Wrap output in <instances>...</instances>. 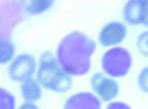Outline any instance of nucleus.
I'll use <instances>...</instances> for the list:
<instances>
[{
  "instance_id": "f257e3e1",
  "label": "nucleus",
  "mask_w": 148,
  "mask_h": 109,
  "mask_svg": "<svg viewBox=\"0 0 148 109\" xmlns=\"http://www.w3.org/2000/svg\"><path fill=\"white\" fill-rule=\"evenodd\" d=\"M97 52V42L81 30L65 35L56 46V59L62 69L73 78L91 72L92 57Z\"/></svg>"
},
{
  "instance_id": "f03ea898",
  "label": "nucleus",
  "mask_w": 148,
  "mask_h": 109,
  "mask_svg": "<svg viewBox=\"0 0 148 109\" xmlns=\"http://www.w3.org/2000/svg\"><path fill=\"white\" fill-rule=\"evenodd\" d=\"M36 79L43 86V89L55 93H66L73 86V76L62 69L56 54L50 50L42 52L38 59Z\"/></svg>"
},
{
  "instance_id": "7ed1b4c3",
  "label": "nucleus",
  "mask_w": 148,
  "mask_h": 109,
  "mask_svg": "<svg viewBox=\"0 0 148 109\" xmlns=\"http://www.w3.org/2000/svg\"><path fill=\"white\" fill-rule=\"evenodd\" d=\"M134 65V57L130 49L124 46H114L106 49L101 56V69L105 75L121 79L125 78Z\"/></svg>"
},
{
  "instance_id": "20e7f679",
  "label": "nucleus",
  "mask_w": 148,
  "mask_h": 109,
  "mask_svg": "<svg viewBox=\"0 0 148 109\" xmlns=\"http://www.w3.org/2000/svg\"><path fill=\"white\" fill-rule=\"evenodd\" d=\"M38 60L30 53H19L7 65V76L10 80L22 83L36 76Z\"/></svg>"
},
{
  "instance_id": "39448f33",
  "label": "nucleus",
  "mask_w": 148,
  "mask_h": 109,
  "mask_svg": "<svg viewBox=\"0 0 148 109\" xmlns=\"http://www.w3.org/2000/svg\"><path fill=\"white\" fill-rule=\"evenodd\" d=\"M89 86H91V92H94L98 96L102 101V104L115 101L121 92L118 79L111 78L103 72H95L89 78Z\"/></svg>"
},
{
  "instance_id": "423d86ee",
  "label": "nucleus",
  "mask_w": 148,
  "mask_h": 109,
  "mask_svg": "<svg viewBox=\"0 0 148 109\" xmlns=\"http://www.w3.org/2000/svg\"><path fill=\"white\" fill-rule=\"evenodd\" d=\"M128 36V25L121 20H109L106 22L98 32V43L102 48H114L121 46Z\"/></svg>"
},
{
  "instance_id": "0eeeda50",
  "label": "nucleus",
  "mask_w": 148,
  "mask_h": 109,
  "mask_svg": "<svg viewBox=\"0 0 148 109\" xmlns=\"http://www.w3.org/2000/svg\"><path fill=\"white\" fill-rule=\"evenodd\" d=\"M62 109H103L102 101L91 91H81L66 98Z\"/></svg>"
},
{
  "instance_id": "6e6552de",
  "label": "nucleus",
  "mask_w": 148,
  "mask_h": 109,
  "mask_svg": "<svg viewBox=\"0 0 148 109\" xmlns=\"http://www.w3.org/2000/svg\"><path fill=\"white\" fill-rule=\"evenodd\" d=\"M145 0H127L122 6V20L128 26H143Z\"/></svg>"
},
{
  "instance_id": "1a4fd4ad",
  "label": "nucleus",
  "mask_w": 148,
  "mask_h": 109,
  "mask_svg": "<svg viewBox=\"0 0 148 109\" xmlns=\"http://www.w3.org/2000/svg\"><path fill=\"white\" fill-rule=\"evenodd\" d=\"M20 96L25 102H38L43 96V86L39 83L36 78H30L20 83Z\"/></svg>"
},
{
  "instance_id": "9d476101",
  "label": "nucleus",
  "mask_w": 148,
  "mask_h": 109,
  "mask_svg": "<svg viewBox=\"0 0 148 109\" xmlns=\"http://www.w3.org/2000/svg\"><path fill=\"white\" fill-rule=\"evenodd\" d=\"M23 13L27 16H42L55 4V0H17Z\"/></svg>"
},
{
  "instance_id": "9b49d317",
  "label": "nucleus",
  "mask_w": 148,
  "mask_h": 109,
  "mask_svg": "<svg viewBox=\"0 0 148 109\" xmlns=\"http://www.w3.org/2000/svg\"><path fill=\"white\" fill-rule=\"evenodd\" d=\"M16 56V45L13 40L0 36V65H9Z\"/></svg>"
},
{
  "instance_id": "f8f14e48",
  "label": "nucleus",
  "mask_w": 148,
  "mask_h": 109,
  "mask_svg": "<svg viewBox=\"0 0 148 109\" xmlns=\"http://www.w3.org/2000/svg\"><path fill=\"white\" fill-rule=\"evenodd\" d=\"M0 109H17L14 95L1 86H0Z\"/></svg>"
},
{
  "instance_id": "ddd939ff",
  "label": "nucleus",
  "mask_w": 148,
  "mask_h": 109,
  "mask_svg": "<svg viewBox=\"0 0 148 109\" xmlns=\"http://www.w3.org/2000/svg\"><path fill=\"white\" fill-rule=\"evenodd\" d=\"M135 46H137L138 53L141 54L143 57H148V29H145L144 32H141L137 36Z\"/></svg>"
},
{
  "instance_id": "4468645a",
  "label": "nucleus",
  "mask_w": 148,
  "mask_h": 109,
  "mask_svg": "<svg viewBox=\"0 0 148 109\" xmlns=\"http://www.w3.org/2000/svg\"><path fill=\"white\" fill-rule=\"evenodd\" d=\"M137 85H138V88H140L141 92H144V93L148 95V65L144 66L140 70L138 78H137Z\"/></svg>"
},
{
  "instance_id": "2eb2a0df",
  "label": "nucleus",
  "mask_w": 148,
  "mask_h": 109,
  "mask_svg": "<svg viewBox=\"0 0 148 109\" xmlns=\"http://www.w3.org/2000/svg\"><path fill=\"white\" fill-rule=\"evenodd\" d=\"M105 109H132L131 105H128L127 102H122V101H112V102H108Z\"/></svg>"
},
{
  "instance_id": "dca6fc26",
  "label": "nucleus",
  "mask_w": 148,
  "mask_h": 109,
  "mask_svg": "<svg viewBox=\"0 0 148 109\" xmlns=\"http://www.w3.org/2000/svg\"><path fill=\"white\" fill-rule=\"evenodd\" d=\"M17 109H40L38 106V104H35V102H23L22 105H19Z\"/></svg>"
},
{
  "instance_id": "f3484780",
  "label": "nucleus",
  "mask_w": 148,
  "mask_h": 109,
  "mask_svg": "<svg viewBox=\"0 0 148 109\" xmlns=\"http://www.w3.org/2000/svg\"><path fill=\"white\" fill-rule=\"evenodd\" d=\"M143 26L148 29V0H145V7H144V20H143Z\"/></svg>"
}]
</instances>
